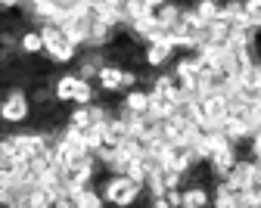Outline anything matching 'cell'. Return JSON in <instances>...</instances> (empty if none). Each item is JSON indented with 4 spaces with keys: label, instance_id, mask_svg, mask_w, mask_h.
Returning <instances> with one entry per match:
<instances>
[{
    "label": "cell",
    "instance_id": "cell-1",
    "mask_svg": "<svg viewBox=\"0 0 261 208\" xmlns=\"http://www.w3.org/2000/svg\"><path fill=\"white\" fill-rule=\"evenodd\" d=\"M31 115H35V102H31V96H28V87L10 84L7 93H4V106H0V118H4V124L22 127V124H28Z\"/></svg>",
    "mask_w": 261,
    "mask_h": 208
},
{
    "label": "cell",
    "instance_id": "cell-2",
    "mask_svg": "<svg viewBox=\"0 0 261 208\" xmlns=\"http://www.w3.org/2000/svg\"><path fill=\"white\" fill-rule=\"evenodd\" d=\"M96 187L103 190V196H106V205H118V208H124V205H137V196H140V184H134L127 174H106L103 180H96Z\"/></svg>",
    "mask_w": 261,
    "mask_h": 208
},
{
    "label": "cell",
    "instance_id": "cell-3",
    "mask_svg": "<svg viewBox=\"0 0 261 208\" xmlns=\"http://www.w3.org/2000/svg\"><path fill=\"white\" fill-rule=\"evenodd\" d=\"M124 72L127 68L118 65V62H106L100 68V78H96V87H100L103 93H124Z\"/></svg>",
    "mask_w": 261,
    "mask_h": 208
},
{
    "label": "cell",
    "instance_id": "cell-4",
    "mask_svg": "<svg viewBox=\"0 0 261 208\" xmlns=\"http://www.w3.org/2000/svg\"><path fill=\"white\" fill-rule=\"evenodd\" d=\"M146 65L149 68H168L171 65V59H174V44L165 38V41H152V44H146Z\"/></svg>",
    "mask_w": 261,
    "mask_h": 208
},
{
    "label": "cell",
    "instance_id": "cell-5",
    "mask_svg": "<svg viewBox=\"0 0 261 208\" xmlns=\"http://www.w3.org/2000/svg\"><path fill=\"white\" fill-rule=\"evenodd\" d=\"M205 205H212V187H202V184L184 187V205L180 208H205Z\"/></svg>",
    "mask_w": 261,
    "mask_h": 208
},
{
    "label": "cell",
    "instance_id": "cell-6",
    "mask_svg": "<svg viewBox=\"0 0 261 208\" xmlns=\"http://www.w3.org/2000/svg\"><path fill=\"white\" fill-rule=\"evenodd\" d=\"M53 87H56V99H59V102H72V99H75V87H78V72L59 75V78L53 81Z\"/></svg>",
    "mask_w": 261,
    "mask_h": 208
},
{
    "label": "cell",
    "instance_id": "cell-7",
    "mask_svg": "<svg viewBox=\"0 0 261 208\" xmlns=\"http://www.w3.org/2000/svg\"><path fill=\"white\" fill-rule=\"evenodd\" d=\"M121 102L127 109H134V112H146L149 109V90L137 84V87H130V90L121 93Z\"/></svg>",
    "mask_w": 261,
    "mask_h": 208
},
{
    "label": "cell",
    "instance_id": "cell-8",
    "mask_svg": "<svg viewBox=\"0 0 261 208\" xmlns=\"http://www.w3.org/2000/svg\"><path fill=\"white\" fill-rule=\"evenodd\" d=\"M180 13H184V4H174V0H168V4L155 7V19H159V25H165V28H168V34H171V28L177 25Z\"/></svg>",
    "mask_w": 261,
    "mask_h": 208
},
{
    "label": "cell",
    "instance_id": "cell-9",
    "mask_svg": "<svg viewBox=\"0 0 261 208\" xmlns=\"http://www.w3.org/2000/svg\"><path fill=\"white\" fill-rule=\"evenodd\" d=\"M221 4L224 0H193V7H196V13H199L202 22H215L218 13H221Z\"/></svg>",
    "mask_w": 261,
    "mask_h": 208
},
{
    "label": "cell",
    "instance_id": "cell-10",
    "mask_svg": "<svg viewBox=\"0 0 261 208\" xmlns=\"http://www.w3.org/2000/svg\"><path fill=\"white\" fill-rule=\"evenodd\" d=\"M69 124H75L78 131L90 127V124H93V118H90V109H87V106H75V102H72V112H69Z\"/></svg>",
    "mask_w": 261,
    "mask_h": 208
},
{
    "label": "cell",
    "instance_id": "cell-11",
    "mask_svg": "<svg viewBox=\"0 0 261 208\" xmlns=\"http://www.w3.org/2000/svg\"><path fill=\"white\" fill-rule=\"evenodd\" d=\"M22 0H0V7H7V10H19Z\"/></svg>",
    "mask_w": 261,
    "mask_h": 208
},
{
    "label": "cell",
    "instance_id": "cell-12",
    "mask_svg": "<svg viewBox=\"0 0 261 208\" xmlns=\"http://www.w3.org/2000/svg\"><path fill=\"white\" fill-rule=\"evenodd\" d=\"M149 4H152V7H162V4H168V0H149Z\"/></svg>",
    "mask_w": 261,
    "mask_h": 208
}]
</instances>
